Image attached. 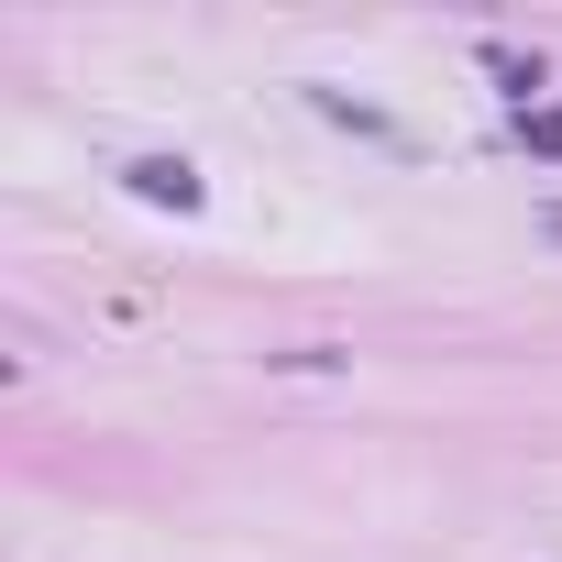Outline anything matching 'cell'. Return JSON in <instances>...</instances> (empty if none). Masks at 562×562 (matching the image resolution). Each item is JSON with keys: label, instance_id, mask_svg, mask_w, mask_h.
<instances>
[{"label": "cell", "instance_id": "3957f363", "mask_svg": "<svg viewBox=\"0 0 562 562\" xmlns=\"http://www.w3.org/2000/svg\"><path fill=\"white\" fill-rule=\"evenodd\" d=\"M540 232H551V243H562V199H551V210H540Z\"/></svg>", "mask_w": 562, "mask_h": 562}, {"label": "cell", "instance_id": "6da1fadb", "mask_svg": "<svg viewBox=\"0 0 562 562\" xmlns=\"http://www.w3.org/2000/svg\"><path fill=\"white\" fill-rule=\"evenodd\" d=\"M122 188H133V199H155V210H199V166H188V155H133V166H122Z\"/></svg>", "mask_w": 562, "mask_h": 562}, {"label": "cell", "instance_id": "7a4b0ae2", "mask_svg": "<svg viewBox=\"0 0 562 562\" xmlns=\"http://www.w3.org/2000/svg\"><path fill=\"white\" fill-rule=\"evenodd\" d=\"M518 144L529 155H562V111H518Z\"/></svg>", "mask_w": 562, "mask_h": 562}]
</instances>
